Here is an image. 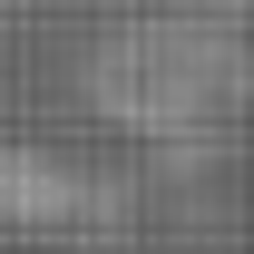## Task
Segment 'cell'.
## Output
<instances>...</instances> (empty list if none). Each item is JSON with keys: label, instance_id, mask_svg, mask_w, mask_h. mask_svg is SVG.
<instances>
[{"label": "cell", "instance_id": "1", "mask_svg": "<svg viewBox=\"0 0 254 254\" xmlns=\"http://www.w3.org/2000/svg\"><path fill=\"white\" fill-rule=\"evenodd\" d=\"M78 98L118 137H157V147H186V137L225 127V108L245 98V20H235V0L118 20L78 68Z\"/></svg>", "mask_w": 254, "mask_h": 254}, {"label": "cell", "instance_id": "2", "mask_svg": "<svg viewBox=\"0 0 254 254\" xmlns=\"http://www.w3.org/2000/svg\"><path fill=\"white\" fill-rule=\"evenodd\" d=\"M118 186H98V176H78L68 157H49V147H0V215L10 225H78L98 215Z\"/></svg>", "mask_w": 254, "mask_h": 254}]
</instances>
